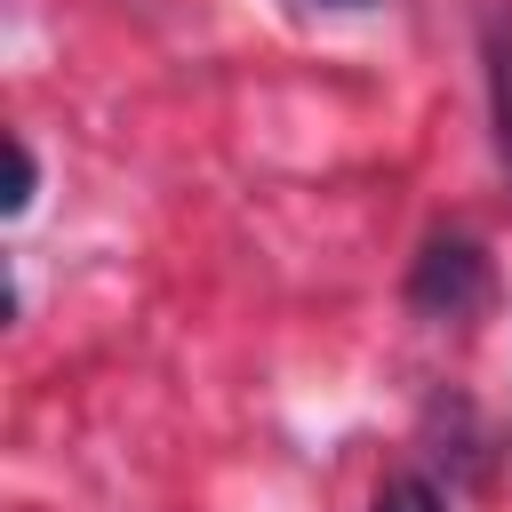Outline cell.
Masks as SVG:
<instances>
[{
	"label": "cell",
	"instance_id": "obj_5",
	"mask_svg": "<svg viewBox=\"0 0 512 512\" xmlns=\"http://www.w3.org/2000/svg\"><path fill=\"white\" fill-rule=\"evenodd\" d=\"M336 8H368V0H336Z\"/></svg>",
	"mask_w": 512,
	"mask_h": 512
},
{
	"label": "cell",
	"instance_id": "obj_4",
	"mask_svg": "<svg viewBox=\"0 0 512 512\" xmlns=\"http://www.w3.org/2000/svg\"><path fill=\"white\" fill-rule=\"evenodd\" d=\"M24 200H32V152L16 144V192H8V208H24Z\"/></svg>",
	"mask_w": 512,
	"mask_h": 512
},
{
	"label": "cell",
	"instance_id": "obj_1",
	"mask_svg": "<svg viewBox=\"0 0 512 512\" xmlns=\"http://www.w3.org/2000/svg\"><path fill=\"white\" fill-rule=\"evenodd\" d=\"M480 280H488V272H480V248H472V240H432L424 264H416V304L456 320V312L480 304Z\"/></svg>",
	"mask_w": 512,
	"mask_h": 512
},
{
	"label": "cell",
	"instance_id": "obj_2",
	"mask_svg": "<svg viewBox=\"0 0 512 512\" xmlns=\"http://www.w3.org/2000/svg\"><path fill=\"white\" fill-rule=\"evenodd\" d=\"M488 88H496V136H504V160H512V0H504L496 40H488Z\"/></svg>",
	"mask_w": 512,
	"mask_h": 512
},
{
	"label": "cell",
	"instance_id": "obj_3",
	"mask_svg": "<svg viewBox=\"0 0 512 512\" xmlns=\"http://www.w3.org/2000/svg\"><path fill=\"white\" fill-rule=\"evenodd\" d=\"M376 512H448V504H440L432 480H392V488L376 496Z\"/></svg>",
	"mask_w": 512,
	"mask_h": 512
}]
</instances>
